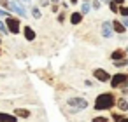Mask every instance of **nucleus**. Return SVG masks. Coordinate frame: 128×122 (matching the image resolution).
Instances as JSON below:
<instances>
[{
	"label": "nucleus",
	"mask_w": 128,
	"mask_h": 122,
	"mask_svg": "<svg viewBox=\"0 0 128 122\" xmlns=\"http://www.w3.org/2000/svg\"><path fill=\"white\" fill-rule=\"evenodd\" d=\"M116 101H118V98H116V94H114V92H102V94H98V96H96L93 108H95L96 112L112 110V108L116 106Z\"/></svg>",
	"instance_id": "obj_1"
},
{
	"label": "nucleus",
	"mask_w": 128,
	"mask_h": 122,
	"mask_svg": "<svg viewBox=\"0 0 128 122\" xmlns=\"http://www.w3.org/2000/svg\"><path fill=\"white\" fill-rule=\"evenodd\" d=\"M109 84H110V87L112 89H126L128 87V73L126 72H116L112 77H110V80H109Z\"/></svg>",
	"instance_id": "obj_2"
},
{
	"label": "nucleus",
	"mask_w": 128,
	"mask_h": 122,
	"mask_svg": "<svg viewBox=\"0 0 128 122\" xmlns=\"http://www.w3.org/2000/svg\"><path fill=\"white\" fill-rule=\"evenodd\" d=\"M4 23H6V26H7V30H9L11 35H18V33H21V21H20L18 16L9 14V16L4 19Z\"/></svg>",
	"instance_id": "obj_3"
},
{
	"label": "nucleus",
	"mask_w": 128,
	"mask_h": 122,
	"mask_svg": "<svg viewBox=\"0 0 128 122\" xmlns=\"http://www.w3.org/2000/svg\"><path fill=\"white\" fill-rule=\"evenodd\" d=\"M67 105H68L72 110H79V112L90 106L88 99H84V98H68V99H67Z\"/></svg>",
	"instance_id": "obj_4"
},
{
	"label": "nucleus",
	"mask_w": 128,
	"mask_h": 122,
	"mask_svg": "<svg viewBox=\"0 0 128 122\" xmlns=\"http://www.w3.org/2000/svg\"><path fill=\"white\" fill-rule=\"evenodd\" d=\"M100 35H102V39H112V37H114L112 21H102V26H100Z\"/></svg>",
	"instance_id": "obj_5"
},
{
	"label": "nucleus",
	"mask_w": 128,
	"mask_h": 122,
	"mask_svg": "<svg viewBox=\"0 0 128 122\" xmlns=\"http://www.w3.org/2000/svg\"><path fill=\"white\" fill-rule=\"evenodd\" d=\"M91 73H93V77H95L96 82H109L110 77H112V75H110L107 70H104V68H95Z\"/></svg>",
	"instance_id": "obj_6"
},
{
	"label": "nucleus",
	"mask_w": 128,
	"mask_h": 122,
	"mask_svg": "<svg viewBox=\"0 0 128 122\" xmlns=\"http://www.w3.org/2000/svg\"><path fill=\"white\" fill-rule=\"evenodd\" d=\"M124 58H128V52H126V49H114L110 54H109V59L110 61H118V59H124Z\"/></svg>",
	"instance_id": "obj_7"
},
{
	"label": "nucleus",
	"mask_w": 128,
	"mask_h": 122,
	"mask_svg": "<svg viewBox=\"0 0 128 122\" xmlns=\"http://www.w3.org/2000/svg\"><path fill=\"white\" fill-rule=\"evenodd\" d=\"M14 14H18V18H30L28 16V11H26V7L23 5V4H20V2H16L14 4V11H12Z\"/></svg>",
	"instance_id": "obj_8"
},
{
	"label": "nucleus",
	"mask_w": 128,
	"mask_h": 122,
	"mask_svg": "<svg viewBox=\"0 0 128 122\" xmlns=\"http://www.w3.org/2000/svg\"><path fill=\"white\" fill-rule=\"evenodd\" d=\"M82 19H84V16L81 14V11H74V12L68 14V21H70L72 25H81Z\"/></svg>",
	"instance_id": "obj_9"
},
{
	"label": "nucleus",
	"mask_w": 128,
	"mask_h": 122,
	"mask_svg": "<svg viewBox=\"0 0 128 122\" xmlns=\"http://www.w3.org/2000/svg\"><path fill=\"white\" fill-rule=\"evenodd\" d=\"M112 30H114V33H118V35H124L128 28H124L119 19H114V21H112Z\"/></svg>",
	"instance_id": "obj_10"
},
{
	"label": "nucleus",
	"mask_w": 128,
	"mask_h": 122,
	"mask_svg": "<svg viewBox=\"0 0 128 122\" xmlns=\"http://www.w3.org/2000/svg\"><path fill=\"white\" fill-rule=\"evenodd\" d=\"M21 32H23V35H25V40H26V42L35 40V32H34V28H32V26H25V28H21Z\"/></svg>",
	"instance_id": "obj_11"
},
{
	"label": "nucleus",
	"mask_w": 128,
	"mask_h": 122,
	"mask_svg": "<svg viewBox=\"0 0 128 122\" xmlns=\"http://www.w3.org/2000/svg\"><path fill=\"white\" fill-rule=\"evenodd\" d=\"M12 115H16L18 119H28V117L32 115V112L26 110V108H16V110L12 112Z\"/></svg>",
	"instance_id": "obj_12"
},
{
	"label": "nucleus",
	"mask_w": 128,
	"mask_h": 122,
	"mask_svg": "<svg viewBox=\"0 0 128 122\" xmlns=\"http://www.w3.org/2000/svg\"><path fill=\"white\" fill-rule=\"evenodd\" d=\"M0 122H18V117L12 113H4L0 112Z\"/></svg>",
	"instance_id": "obj_13"
},
{
	"label": "nucleus",
	"mask_w": 128,
	"mask_h": 122,
	"mask_svg": "<svg viewBox=\"0 0 128 122\" xmlns=\"http://www.w3.org/2000/svg\"><path fill=\"white\" fill-rule=\"evenodd\" d=\"M116 106H118L121 112H128V101H126V98H118Z\"/></svg>",
	"instance_id": "obj_14"
},
{
	"label": "nucleus",
	"mask_w": 128,
	"mask_h": 122,
	"mask_svg": "<svg viewBox=\"0 0 128 122\" xmlns=\"http://www.w3.org/2000/svg\"><path fill=\"white\" fill-rule=\"evenodd\" d=\"M91 12V0H90V2H82L81 4V14L82 16H88Z\"/></svg>",
	"instance_id": "obj_15"
},
{
	"label": "nucleus",
	"mask_w": 128,
	"mask_h": 122,
	"mask_svg": "<svg viewBox=\"0 0 128 122\" xmlns=\"http://www.w3.org/2000/svg\"><path fill=\"white\" fill-rule=\"evenodd\" d=\"M30 16H32L34 19H40V18H42L40 9H39L37 5H30Z\"/></svg>",
	"instance_id": "obj_16"
},
{
	"label": "nucleus",
	"mask_w": 128,
	"mask_h": 122,
	"mask_svg": "<svg viewBox=\"0 0 128 122\" xmlns=\"http://www.w3.org/2000/svg\"><path fill=\"white\" fill-rule=\"evenodd\" d=\"M112 65H114V68H124V66H128V58H124V59H118V61H112Z\"/></svg>",
	"instance_id": "obj_17"
},
{
	"label": "nucleus",
	"mask_w": 128,
	"mask_h": 122,
	"mask_svg": "<svg viewBox=\"0 0 128 122\" xmlns=\"http://www.w3.org/2000/svg\"><path fill=\"white\" fill-rule=\"evenodd\" d=\"M118 16H121V18H128V5H126V4H124V5H119Z\"/></svg>",
	"instance_id": "obj_18"
},
{
	"label": "nucleus",
	"mask_w": 128,
	"mask_h": 122,
	"mask_svg": "<svg viewBox=\"0 0 128 122\" xmlns=\"http://www.w3.org/2000/svg\"><path fill=\"white\" fill-rule=\"evenodd\" d=\"M0 35H4V37L11 35L9 30H7V26H6V23H4V19H0Z\"/></svg>",
	"instance_id": "obj_19"
},
{
	"label": "nucleus",
	"mask_w": 128,
	"mask_h": 122,
	"mask_svg": "<svg viewBox=\"0 0 128 122\" xmlns=\"http://www.w3.org/2000/svg\"><path fill=\"white\" fill-rule=\"evenodd\" d=\"M107 5H109V11H110L112 14H118V11H119V5H118L116 2H112V0H110V2H109Z\"/></svg>",
	"instance_id": "obj_20"
},
{
	"label": "nucleus",
	"mask_w": 128,
	"mask_h": 122,
	"mask_svg": "<svg viewBox=\"0 0 128 122\" xmlns=\"http://www.w3.org/2000/svg\"><path fill=\"white\" fill-rule=\"evenodd\" d=\"M123 117H124L123 113H110V120H112V122H119Z\"/></svg>",
	"instance_id": "obj_21"
},
{
	"label": "nucleus",
	"mask_w": 128,
	"mask_h": 122,
	"mask_svg": "<svg viewBox=\"0 0 128 122\" xmlns=\"http://www.w3.org/2000/svg\"><path fill=\"white\" fill-rule=\"evenodd\" d=\"M9 4H11V0H0V7L6 11H9Z\"/></svg>",
	"instance_id": "obj_22"
},
{
	"label": "nucleus",
	"mask_w": 128,
	"mask_h": 122,
	"mask_svg": "<svg viewBox=\"0 0 128 122\" xmlns=\"http://www.w3.org/2000/svg\"><path fill=\"white\" fill-rule=\"evenodd\" d=\"M91 122H110V120H109L107 117H93Z\"/></svg>",
	"instance_id": "obj_23"
},
{
	"label": "nucleus",
	"mask_w": 128,
	"mask_h": 122,
	"mask_svg": "<svg viewBox=\"0 0 128 122\" xmlns=\"http://www.w3.org/2000/svg\"><path fill=\"white\" fill-rule=\"evenodd\" d=\"M100 0H91V9H95V11H98L100 9Z\"/></svg>",
	"instance_id": "obj_24"
},
{
	"label": "nucleus",
	"mask_w": 128,
	"mask_h": 122,
	"mask_svg": "<svg viewBox=\"0 0 128 122\" xmlns=\"http://www.w3.org/2000/svg\"><path fill=\"white\" fill-rule=\"evenodd\" d=\"M65 16H67V14H65V12H58V16H56V21H58V23H60V25H62V23H63V21H65Z\"/></svg>",
	"instance_id": "obj_25"
},
{
	"label": "nucleus",
	"mask_w": 128,
	"mask_h": 122,
	"mask_svg": "<svg viewBox=\"0 0 128 122\" xmlns=\"http://www.w3.org/2000/svg\"><path fill=\"white\" fill-rule=\"evenodd\" d=\"M9 14H11L9 11H6V9H2V7H0V19H6Z\"/></svg>",
	"instance_id": "obj_26"
},
{
	"label": "nucleus",
	"mask_w": 128,
	"mask_h": 122,
	"mask_svg": "<svg viewBox=\"0 0 128 122\" xmlns=\"http://www.w3.org/2000/svg\"><path fill=\"white\" fill-rule=\"evenodd\" d=\"M16 2H20V4H23L25 7H26V5H28V7H30V5H34V0H16Z\"/></svg>",
	"instance_id": "obj_27"
},
{
	"label": "nucleus",
	"mask_w": 128,
	"mask_h": 122,
	"mask_svg": "<svg viewBox=\"0 0 128 122\" xmlns=\"http://www.w3.org/2000/svg\"><path fill=\"white\" fill-rule=\"evenodd\" d=\"M58 9H60L58 4H51V12H53V14H58Z\"/></svg>",
	"instance_id": "obj_28"
},
{
	"label": "nucleus",
	"mask_w": 128,
	"mask_h": 122,
	"mask_svg": "<svg viewBox=\"0 0 128 122\" xmlns=\"http://www.w3.org/2000/svg\"><path fill=\"white\" fill-rule=\"evenodd\" d=\"M84 85L86 87H95V82L93 80H84Z\"/></svg>",
	"instance_id": "obj_29"
},
{
	"label": "nucleus",
	"mask_w": 128,
	"mask_h": 122,
	"mask_svg": "<svg viewBox=\"0 0 128 122\" xmlns=\"http://www.w3.org/2000/svg\"><path fill=\"white\" fill-rule=\"evenodd\" d=\"M119 21L123 23V26H124V28H128V18H121Z\"/></svg>",
	"instance_id": "obj_30"
},
{
	"label": "nucleus",
	"mask_w": 128,
	"mask_h": 122,
	"mask_svg": "<svg viewBox=\"0 0 128 122\" xmlns=\"http://www.w3.org/2000/svg\"><path fill=\"white\" fill-rule=\"evenodd\" d=\"M112 2H116L118 5H124V4H126V0H112Z\"/></svg>",
	"instance_id": "obj_31"
},
{
	"label": "nucleus",
	"mask_w": 128,
	"mask_h": 122,
	"mask_svg": "<svg viewBox=\"0 0 128 122\" xmlns=\"http://www.w3.org/2000/svg\"><path fill=\"white\" fill-rule=\"evenodd\" d=\"M68 4H72V5H77V4H79V0H68Z\"/></svg>",
	"instance_id": "obj_32"
},
{
	"label": "nucleus",
	"mask_w": 128,
	"mask_h": 122,
	"mask_svg": "<svg viewBox=\"0 0 128 122\" xmlns=\"http://www.w3.org/2000/svg\"><path fill=\"white\" fill-rule=\"evenodd\" d=\"M49 2H51V4H58V5H60V2H62V0H49Z\"/></svg>",
	"instance_id": "obj_33"
},
{
	"label": "nucleus",
	"mask_w": 128,
	"mask_h": 122,
	"mask_svg": "<svg viewBox=\"0 0 128 122\" xmlns=\"http://www.w3.org/2000/svg\"><path fill=\"white\" fill-rule=\"evenodd\" d=\"M119 122H128V117H123V119H121Z\"/></svg>",
	"instance_id": "obj_34"
},
{
	"label": "nucleus",
	"mask_w": 128,
	"mask_h": 122,
	"mask_svg": "<svg viewBox=\"0 0 128 122\" xmlns=\"http://www.w3.org/2000/svg\"><path fill=\"white\" fill-rule=\"evenodd\" d=\"M110 0H100V4H109Z\"/></svg>",
	"instance_id": "obj_35"
},
{
	"label": "nucleus",
	"mask_w": 128,
	"mask_h": 122,
	"mask_svg": "<svg viewBox=\"0 0 128 122\" xmlns=\"http://www.w3.org/2000/svg\"><path fill=\"white\" fill-rule=\"evenodd\" d=\"M82 2H90V0H82Z\"/></svg>",
	"instance_id": "obj_36"
},
{
	"label": "nucleus",
	"mask_w": 128,
	"mask_h": 122,
	"mask_svg": "<svg viewBox=\"0 0 128 122\" xmlns=\"http://www.w3.org/2000/svg\"><path fill=\"white\" fill-rule=\"evenodd\" d=\"M0 45H2V39H0Z\"/></svg>",
	"instance_id": "obj_37"
},
{
	"label": "nucleus",
	"mask_w": 128,
	"mask_h": 122,
	"mask_svg": "<svg viewBox=\"0 0 128 122\" xmlns=\"http://www.w3.org/2000/svg\"><path fill=\"white\" fill-rule=\"evenodd\" d=\"M37 2H39V4H40V2H42V0H37Z\"/></svg>",
	"instance_id": "obj_38"
},
{
	"label": "nucleus",
	"mask_w": 128,
	"mask_h": 122,
	"mask_svg": "<svg viewBox=\"0 0 128 122\" xmlns=\"http://www.w3.org/2000/svg\"><path fill=\"white\" fill-rule=\"evenodd\" d=\"M126 52H128V45H126Z\"/></svg>",
	"instance_id": "obj_39"
},
{
	"label": "nucleus",
	"mask_w": 128,
	"mask_h": 122,
	"mask_svg": "<svg viewBox=\"0 0 128 122\" xmlns=\"http://www.w3.org/2000/svg\"><path fill=\"white\" fill-rule=\"evenodd\" d=\"M126 101H128V98H126Z\"/></svg>",
	"instance_id": "obj_40"
},
{
	"label": "nucleus",
	"mask_w": 128,
	"mask_h": 122,
	"mask_svg": "<svg viewBox=\"0 0 128 122\" xmlns=\"http://www.w3.org/2000/svg\"><path fill=\"white\" fill-rule=\"evenodd\" d=\"M126 113H128V112H126ZM126 117H128V115H126Z\"/></svg>",
	"instance_id": "obj_41"
},
{
	"label": "nucleus",
	"mask_w": 128,
	"mask_h": 122,
	"mask_svg": "<svg viewBox=\"0 0 128 122\" xmlns=\"http://www.w3.org/2000/svg\"><path fill=\"white\" fill-rule=\"evenodd\" d=\"M126 91H128V89H126Z\"/></svg>",
	"instance_id": "obj_42"
}]
</instances>
